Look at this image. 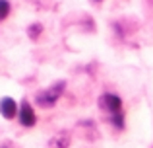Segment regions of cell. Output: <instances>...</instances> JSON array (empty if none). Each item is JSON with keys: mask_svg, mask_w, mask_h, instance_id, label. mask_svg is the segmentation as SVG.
I'll return each instance as SVG.
<instances>
[{"mask_svg": "<svg viewBox=\"0 0 153 148\" xmlns=\"http://www.w3.org/2000/svg\"><path fill=\"white\" fill-rule=\"evenodd\" d=\"M64 88H66V82H56V84H52L51 88L39 92L37 98H35L37 105H41V107H52L56 101H58V98L62 95Z\"/></svg>", "mask_w": 153, "mask_h": 148, "instance_id": "cell-1", "label": "cell"}, {"mask_svg": "<svg viewBox=\"0 0 153 148\" xmlns=\"http://www.w3.org/2000/svg\"><path fill=\"white\" fill-rule=\"evenodd\" d=\"M99 107L103 111H107L108 115H114L118 111H122V99L116 94H103L99 98Z\"/></svg>", "mask_w": 153, "mask_h": 148, "instance_id": "cell-2", "label": "cell"}, {"mask_svg": "<svg viewBox=\"0 0 153 148\" xmlns=\"http://www.w3.org/2000/svg\"><path fill=\"white\" fill-rule=\"evenodd\" d=\"M16 117L19 119V123H22L23 127H33L35 123H37V117H35V109L31 107V103L27 101H22V105H18V115Z\"/></svg>", "mask_w": 153, "mask_h": 148, "instance_id": "cell-3", "label": "cell"}, {"mask_svg": "<svg viewBox=\"0 0 153 148\" xmlns=\"http://www.w3.org/2000/svg\"><path fill=\"white\" fill-rule=\"evenodd\" d=\"M0 115L4 119H14L18 115V101L14 98H2L0 99Z\"/></svg>", "mask_w": 153, "mask_h": 148, "instance_id": "cell-4", "label": "cell"}, {"mask_svg": "<svg viewBox=\"0 0 153 148\" xmlns=\"http://www.w3.org/2000/svg\"><path fill=\"white\" fill-rule=\"evenodd\" d=\"M111 123H112V127H114V129H120V131H122L124 129V113H122V111H118V113L111 115Z\"/></svg>", "mask_w": 153, "mask_h": 148, "instance_id": "cell-5", "label": "cell"}, {"mask_svg": "<svg viewBox=\"0 0 153 148\" xmlns=\"http://www.w3.org/2000/svg\"><path fill=\"white\" fill-rule=\"evenodd\" d=\"M10 10H12L10 2H8V0H0V22H4V20L10 16Z\"/></svg>", "mask_w": 153, "mask_h": 148, "instance_id": "cell-6", "label": "cell"}, {"mask_svg": "<svg viewBox=\"0 0 153 148\" xmlns=\"http://www.w3.org/2000/svg\"><path fill=\"white\" fill-rule=\"evenodd\" d=\"M41 31H43V26H41V23H33V26L27 29V33H29V37H31V39H37Z\"/></svg>", "mask_w": 153, "mask_h": 148, "instance_id": "cell-7", "label": "cell"}, {"mask_svg": "<svg viewBox=\"0 0 153 148\" xmlns=\"http://www.w3.org/2000/svg\"><path fill=\"white\" fill-rule=\"evenodd\" d=\"M52 144H56V146H58V148H66L68 144H70V142H68V137H56L54 138V142H52Z\"/></svg>", "mask_w": 153, "mask_h": 148, "instance_id": "cell-8", "label": "cell"}, {"mask_svg": "<svg viewBox=\"0 0 153 148\" xmlns=\"http://www.w3.org/2000/svg\"><path fill=\"white\" fill-rule=\"evenodd\" d=\"M95 2H99V0H95Z\"/></svg>", "mask_w": 153, "mask_h": 148, "instance_id": "cell-9", "label": "cell"}]
</instances>
